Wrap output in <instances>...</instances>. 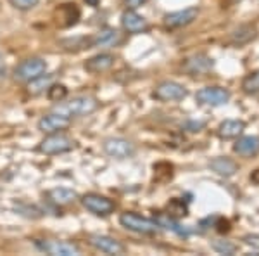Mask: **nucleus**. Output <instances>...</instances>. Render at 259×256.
Returning a JSON list of instances; mask_svg holds the SVG:
<instances>
[{"label": "nucleus", "mask_w": 259, "mask_h": 256, "mask_svg": "<svg viewBox=\"0 0 259 256\" xmlns=\"http://www.w3.org/2000/svg\"><path fill=\"white\" fill-rule=\"evenodd\" d=\"M116 62L114 54L111 52H99L95 56L89 57L85 62H83V69L90 75H100V73H106L109 71Z\"/></svg>", "instance_id": "nucleus-16"}, {"label": "nucleus", "mask_w": 259, "mask_h": 256, "mask_svg": "<svg viewBox=\"0 0 259 256\" xmlns=\"http://www.w3.org/2000/svg\"><path fill=\"white\" fill-rule=\"evenodd\" d=\"M76 148V140L73 137H69L64 132L57 133H49L40 140V144L36 145V151L45 156H57V154H66L71 153Z\"/></svg>", "instance_id": "nucleus-2"}, {"label": "nucleus", "mask_w": 259, "mask_h": 256, "mask_svg": "<svg viewBox=\"0 0 259 256\" xmlns=\"http://www.w3.org/2000/svg\"><path fill=\"white\" fill-rule=\"evenodd\" d=\"M154 220L157 222V225L162 227V229H168V230H173L175 234H178V236H189V230L183 229L182 225L178 224V222H175L173 218L168 216V215H157Z\"/></svg>", "instance_id": "nucleus-23"}, {"label": "nucleus", "mask_w": 259, "mask_h": 256, "mask_svg": "<svg viewBox=\"0 0 259 256\" xmlns=\"http://www.w3.org/2000/svg\"><path fill=\"white\" fill-rule=\"evenodd\" d=\"M36 249L50 256H78L81 254V247L76 242L69 241H57V239H41L35 241Z\"/></svg>", "instance_id": "nucleus-7"}, {"label": "nucleus", "mask_w": 259, "mask_h": 256, "mask_svg": "<svg viewBox=\"0 0 259 256\" xmlns=\"http://www.w3.org/2000/svg\"><path fill=\"white\" fill-rule=\"evenodd\" d=\"M7 2L18 11H31L38 6L40 0H7Z\"/></svg>", "instance_id": "nucleus-27"}, {"label": "nucleus", "mask_w": 259, "mask_h": 256, "mask_svg": "<svg viewBox=\"0 0 259 256\" xmlns=\"http://www.w3.org/2000/svg\"><path fill=\"white\" fill-rule=\"evenodd\" d=\"M124 36L123 33L116 28H102L99 30L97 33L89 36V44H90V49H114V47H119L123 44Z\"/></svg>", "instance_id": "nucleus-9"}, {"label": "nucleus", "mask_w": 259, "mask_h": 256, "mask_svg": "<svg viewBox=\"0 0 259 256\" xmlns=\"http://www.w3.org/2000/svg\"><path fill=\"white\" fill-rule=\"evenodd\" d=\"M244 242L249 247H252V251L259 253V236H245L244 237Z\"/></svg>", "instance_id": "nucleus-28"}, {"label": "nucleus", "mask_w": 259, "mask_h": 256, "mask_svg": "<svg viewBox=\"0 0 259 256\" xmlns=\"http://www.w3.org/2000/svg\"><path fill=\"white\" fill-rule=\"evenodd\" d=\"M214 68V61L206 54H194V56L187 57L182 62V69L192 77H199V75H206Z\"/></svg>", "instance_id": "nucleus-14"}, {"label": "nucleus", "mask_w": 259, "mask_h": 256, "mask_svg": "<svg viewBox=\"0 0 259 256\" xmlns=\"http://www.w3.org/2000/svg\"><path fill=\"white\" fill-rule=\"evenodd\" d=\"M47 199L56 206H69L80 199V194L69 187H54L47 192Z\"/></svg>", "instance_id": "nucleus-17"}, {"label": "nucleus", "mask_w": 259, "mask_h": 256, "mask_svg": "<svg viewBox=\"0 0 259 256\" xmlns=\"http://www.w3.org/2000/svg\"><path fill=\"white\" fill-rule=\"evenodd\" d=\"M54 83V75L50 73H44L41 77L31 80V82L26 83V92L33 97H36V95H41V94H47L49 87Z\"/></svg>", "instance_id": "nucleus-21"}, {"label": "nucleus", "mask_w": 259, "mask_h": 256, "mask_svg": "<svg viewBox=\"0 0 259 256\" xmlns=\"http://www.w3.org/2000/svg\"><path fill=\"white\" fill-rule=\"evenodd\" d=\"M199 16V9L197 7H187V9L182 11H175L169 12L162 18V24L169 30H175V28H183L189 26V24L194 23Z\"/></svg>", "instance_id": "nucleus-12"}, {"label": "nucleus", "mask_w": 259, "mask_h": 256, "mask_svg": "<svg viewBox=\"0 0 259 256\" xmlns=\"http://www.w3.org/2000/svg\"><path fill=\"white\" fill-rule=\"evenodd\" d=\"M189 95V90L178 82L173 80H164L157 83L156 89L152 90V97L161 102H175V100H183Z\"/></svg>", "instance_id": "nucleus-8"}, {"label": "nucleus", "mask_w": 259, "mask_h": 256, "mask_svg": "<svg viewBox=\"0 0 259 256\" xmlns=\"http://www.w3.org/2000/svg\"><path fill=\"white\" fill-rule=\"evenodd\" d=\"M245 130V123L240 120H225L223 123L218 127V135L220 138H237L242 135V132Z\"/></svg>", "instance_id": "nucleus-19"}, {"label": "nucleus", "mask_w": 259, "mask_h": 256, "mask_svg": "<svg viewBox=\"0 0 259 256\" xmlns=\"http://www.w3.org/2000/svg\"><path fill=\"white\" fill-rule=\"evenodd\" d=\"M69 127H71V118L56 111H50L47 115H44L38 120V123H36V128H38L41 133H45V135L64 132V130H68Z\"/></svg>", "instance_id": "nucleus-10"}, {"label": "nucleus", "mask_w": 259, "mask_h": 256, "mask_svg": "<svg viewBox=\"0 0 259 256\" xmlns=\"http://www.w3.org/2000/svg\"><path fill=\"white\" fill-rule=\"evenodd\" d=\"M233 151L240 156H256L259 153V137L257 135H245V137H240L239 140L235 142L233 145Z\"/></svg>", "instance_id": "nucleus-18"}, {"label": "nucleus", "mask_w": 259, "mask_h": 256, "mask_svg": "<svg viewBox=\"0 0 259 256\" xmlns=\"http://www.w3.org/2000/svg\"><path fill=\"white\" fill-rule=\"evenodd\" d=\"M147 2V0H124V6H126V9H133L137 11L139 7H142L144 4Z\"/></svg>", "instance_id": "nucleus-29"}, {"label": "nucleus", "mask_w": 259, "mask_h": 256, "mask_svg": "<svg viewBox=\"0 0 259 256\" xmlns=\"http://www.w3.org/2000/svg\"><path fill=\"white\" fill-rule=\"evenodd\" d=\"M81 203V206L87 209L89 213L95 216H109L116 211V203L109 197L97 194V192H89V194H83L78 199Z\"/></svg>", "instance_id": "nucleus-5"}, {"label": "nucleus", "mask_w": 259, "mask_h": 256, "mask_svg": "<svg viewBox=\"0 0 259 256\" xmlns=\"http://www.w3.org/2000/svg\"><path fill=\"white\" fill-rule=\"evenodd\" d=\"M242 90L245 94H259V71H252L242 80Z\"/></svg>", "instance_id": "nucleus-24"}, {"label": "nucleus", "mask_w": 259, "mask_h": 256, "mask_svg": "<svg viewBox=\"0 0 259 256\" xmlns=\"http://www.w3.org/2000/svg\"><path fill=\"white\" fill-rule=\"evenodd\" d=\"M49 69V64L45 59H41V57H26V59H23L19 62L18 66L14 68V80L19 83H28L31 82V80L41 77L44 73H47Z\"/></svg>", "instance_id": "nucleus-4"}, {"label": "nucleus", "mask_w": 259, "mask_h": 256, "mask_svg": "<svg viewBox=\"0 0 259 256\" xmlns=\"http://www.w3.org/2000/svg\"><path fill=\"white\" fill-rule=\"evenodd\" d=\"M211 247L220 254H235L237 253V246L235 244H232L230 241H221V239L212 242Z\"/></svg>", "instance_id": "nucleus-26"}, {"label": "nucleus", "mask_w": 259, "mask_h": 256, "mask_svg": "<svg viewBox=\"0 0 259 256\" xmlns=\"http://www.w3.org/2000/svg\"><path fill=\"white\" fill-rule=\"evenodd\" d=\"M195 99L204 106H223L230 100V92L223 87H204L197 90Z\"/></svg>", "instance_id": "nucleus-13"}, {"label": "nucleus", "mask_w": 259, "mask_h": 256, "mask_svg": "<svg viewBox=\"0 0 259 256\" xmlns=\"http://www.w3.org/2000/svg\"><path fill=\"white\" fill-rule=\"evenodd\" d=\"M121 28L126 33H130V35H139V33L149 31L150 24H149V21L145 19L144 16H140L137 11L126 9L121 14Z\"/></svg>", "instance_id": "nucleus-15"}, {"label": "nucleus", "mask_w": 259, "mask_h": 256, "mask_svg": "<svg viewBox=\"0 0 259 256\" xmlns=\"http://www.w3.org/2000/svg\"><path fill=\"white\" fill-rule=\"evenodd\" d=\"M89 244L94 249L100 251L104 254H124L126 253V246L118 239L111 236H102V234H92L89 236Z\"/></svg>", "instance_id": "nucleus-11"}, {"label": "nucleus", "mask_w": 259, "mask_h": 256, "mask_svg": "<svg viewBox=\"0 0 259 256\" xmlns=\"http://www.w3.org/2000/svg\"><path fill=\"white\" fill-rule=\"evenodd\" d=\"M99 106H100V102L94 95H76V97L66 100V102L61 100L52 111L61 113V115L73 120V118H83V116L94 115L99 109Z\"/></svg>", "instance_id": "nucleus-1"}, {"label": "nucleus", "mask_w": 259, "mask_h": 256, "mask_svg": "<svg viewBox=\"0 0 259 256\" xmlns=\"http://www.w3.org/2000/svg\"><path fill=\"white\" fill-rule=\"evenodd\" d=\"M85 2H87V6H90V7H99L100 0H85Z\"/></svg>", "instance_id": "nucleus-30"}, {"label": "nucleus", "mask_w": 259, "mask_h": 256, "mask_svg": "<svg viewBox=\"0 0 259 256\" xmlns=\"http://www.w3.org/2000/svg\"><path fill=\"white\" fill-rule=\"evenodd\" d=\"M102 151L109 158L123 161V159H130L135 156L137 148L132 140H128L124 137H107L102 140Z\"/></svg>", "instance_id": "nucleus-6"}, {"label": "nucleus", "mask_w": 259, "mask_h": 256, "mask_svg": "<svg viewBox=\"0 0 259 256\" xmlns=\"http://www.w3.org/2000/svg\"><path fill=\"white\" fill-rule=\"evenodd\" d=\"M47 97L52 100V102L66 100V97H68V87L62 85V83H52L47 90Z\"/></svg>", "instance_id": "nucleus-25"}, {"label": "nucleus", "mask_w": 259, "mask_h": 256, "mask_svg": "<svg viewBox=\"0 0 259 256\" xmlns=\"http://www.w3.org/2000/svg\"><path fill=\"white\" fill-rule=\"evenodd\" d=\"M119 225L123 227V229L130 230V232L144 234V236H154V234H157L161 229L154 218L142 216V215H139V213H133V211L121 213Z\"/></svg>", "instance_id": "nucleus-3"}, {"label": "nucleus", "mask_w": 259, "mask_h": 256, "mask_svg": "<svg viewBox=\"0 0 259 256\" xmlns=\"http://www.w3.org/2000/svg\"><path fill=\"white\" fill-rule=\"evenodd\" d=\"M209 168L214 173H218L220 177H232L237 173L239 166L235 161H232L230 158H214L209 161Z\"/></svg>", "instance_id": "nucleus-20"}, {"label": "nucleus", "mask_w": 259, "mask_h": 256, "mask_svg": "<svg viewBox=\"0 0 259 256\" xmlns=\"http://www.w3.org/2000/svg\"><path fill=\"white\" fill-rule=\"evenodd\" d=\"M257 36V30L250 24H244V26L237 28L235 31L232 33V42L235 45H244V44H249L252 42L254 39Z\"/></svg>", "instance_id": "nucleus-22"}]
</instances>
